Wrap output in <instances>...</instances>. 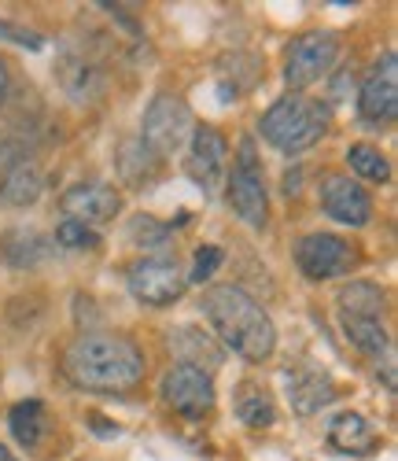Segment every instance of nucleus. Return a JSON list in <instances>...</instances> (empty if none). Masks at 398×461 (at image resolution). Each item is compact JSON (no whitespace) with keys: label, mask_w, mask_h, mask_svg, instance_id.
Returning a JSON list of instances; mask_svg holds the SVG:
<instances>
[{"label":"nucleus","mask_w":398,"mask_h":461,"mask_svg":"<svg viewBox=\"0 0 398 461\" xmlns=\"http://www.w3.org/2000/svg\"><path fill=\"white\" fill-rule=\"evenodd\" d=\"M0 461H15V457H12V454H8L5 447H0Z\"/></svg>","instance_id":"obj_29"},{"label":"nucleus","mask_w":398,"mask_h":461,"mask_svg":"<svg viewBox=\"0 0 398 461\" xmlns=\"http://www.w3.org/2000/svg\"><path fill=\"white\" fill-rule=\"evenodd\" d=\"M59 82H63V89L74 96V100H86V96H93V67L86 63V59H77V56H67L63 63H59Z\"/></svg>","instance_id":"obj_23"},{"label":"nucleus","mask_w":398,"mask_h":461,"mask_svg":"<svg viewBox=\"0 0 398 461\" xmlns=\"http://www.w3.org/2000/svg\"><path fill=\"white\" fill-rule=\"evenodd\" d=\"M357 114L373 130H384L398 119V59L394 52H384L373 70L366 74L362 93H357Z\"/></svg>","instance_id":"obj_9"},{"label":"nucleus","mask_w":398,"mask_h":461,"mask_svg":"<svg viewBox=\"0 0 398 461\" xmlns=\"http://www.w3.org/2000/svg\"><path fill=\"white\" fill-rule=\"evenodd\" d=\"M225 192H229V203L236 211L244 225L251 229H262L266 218H269V196H266V174H262V163L255 156V144L244 140L240 144V156H236V167H232V177H225Z\"/></svg>","instance_id":"obj_5"},{"label":"nucleus","mask_w":398,"mask_h":461,"mask_svg":"<svg viewBox=\"0 0 398 461\" xmlns=\"http://www.w3.org/2000/svg\"><path fill=\"white\" fill-rule=\"evenodd\" d=\"M192 107L181 96L170 93H158L148 111H144V122H140V144L151 151L155 159H167L174 151L185 148V140H192Z\"/></svg>","instance_id":"obj_4"},{"label":"nucleus","mask_w":398,"mask_h":461,"mask_svg":"<svg viewBox=\"0 0 398 461\" xmlns=\"http://www.w3.org/2000/svg\"><path fill=\"white\" fill-rule=\"evenodd\" d=\"M23 144L19 140H12V137H0V177H5V174H12L19 163H26L23 159Z\"/></svg>","instance_id":"obj_27"},{"label":"nucleus","mask_w":398,"mask_h":461,"mask_svg":"<svg viewBox=\"0 0 398 461\" xmlns=\"http://www.w3.org/2000/svg\"><path fill=\"white\" fill-rule=\"evenodd\" d=\"M339 325H343L347 343L362 355H384L387 351V329L376 318H339Z\"/></svg>","instance_id":"obj_21"},{"label":"nucleus","mask_w":398,"mask_h":461,"mask_svg":"<svg viewBox=\"0 0 398 461\" xmlns=\"http://www.w3.org/2000/svg\"><path fill=\"white\" fill-rule=\"evenodd\" d=\"M63 373L82 392H130L144 380V351L118 332H82L63 351Z\"/></svg>","instance_id":"obj_1"},{"label":"nucleus","mask_w":398,"mask_h":461,"mask_svg":"<svg viewBox=\"0 0 398 461\" xmlns=\"http://www.w3.org/2000/svg\"><path fill=\"white\" fill-rule=\"evenodd\" d=\"M262 140L273 144L285 156H299V151L313 148L329 130V107L310 96H281L266 114H262Z\"/></svg>","instance_id":"obj_3"},{"label":"nucleus","mask_w":398,"mask_h":461,"mask_svg":"<svg viewBox=\"0 0 398 461\" xmlns=\"http://www.w3.org/2000/svg\"><path fill=\"white\" fill-rule=\"evenodd\" d=\"M339 303V318H376L384 314V288L373 281H350L336 295Z\"/></svg>","instance_id":"obj_17"},{"label":"nucleus","mask_w":398,"mask_h":461,"mask_svg":"<svg viewBox=\"0 0 398 461\" xmlns=\"http://www.w3.org/2000/svg\"><path fill=\"white\" fill-rule=\"evenodd\" d=\"M204 314L229 351L248 362H266L276 348V329L262 306L236 285H214L204 295Z\"/></svg>","instance_id":"obj_2"},{"label":"nucleus","mask_w":398,"mask_h":461,"mask_svg":"<svg viewBox=\"0 0 398 461\" xmlns=\"http://www.w3.org/2000/svg\"><path fill=\"white\" fill-rule=\"evenodd\" d=\"M8 429H12V436H15L19 447H26V450L41 447L45 436H49V410H45V402L41 399L15 402L12 413H8Z\"/></svg>","instance_id":"obj_16"},{"label":"nucleus","mask_w":398,"mask_h":461,"mask_svg":"<svg viewBox=\"0 0 398 461\" xmlns=\"http://www.w3.org/2000/svg\"><path fill=\"white\" fill-rule=\"evenodd\" d=\"M59 248H67V251H93V248H100V237H96V229H89V225H82V221H70V218H63L59 225H56V237H52Z\"/></svg>","instance_id":"obj_24"},{"label":"nucleus","mask_w":398,"mask_h":461,"mask_svg":"<svg viewBox=\"0 0 398 461\" xmlns=\"http://www.w3.org/2000/svg\"><path fill=\"white\" fill-rule=\"evenodd\" d=\"M336 384L329 380V373H317V369H303L292 376V388H288V399H292V410L310 417V413H321L332 399H336Z\"/></svg>","instance_id":"obj_15"},{"label":"nucleus","mask_w":398,"mask_h":461,"mask_svg":"<svg viewBox=\"0 0 398 461\" xmlns=\"http://www.w3.org/2000/svg\"><path fill=\"white\" fill-rule=\"evenodd\" d=\"M8 86H12V74H8V63L0 59V104H5V96H8Z\"/></svg>","instance_id":"obj_28"},{"label":"nucleus","mask_w":398,"mask_h":461,"mask_svg":"<svg viewBox=\"0 0 398 461\" xmlns=\"http://www.w3.org/2000/svg\"><path fill=\"white\" fill-rule=\"evenodd\" d=\"M188 277L170 258H140L130 266V292L144 306H170L185 295Z\"/></svg>","instance_id":"obj_11"},{"label":"nucleus","mask_w":398,"mask_h":461,"mask_svg":"<svg viewBox=\"0 0 398 461\" xmlns=\"http://www.w3.org/2000/svg\"><path fill=\"white\" fill-rule=\"evenodd\" d=\"M63 214L70 221H82L89 229L96 225H107L118 211H122V196L111 188V185H100V181H89V185H70L59 200Z\"/></svg>","instance_id":"obj_13"},{"label":"nucleus","mask_w":398,"mask_h":461,"mask_svg":"<svg viewBox=\"0 0 398 461\" xmlns=\"http://www.w3.org/2000/svg\"><path fill=\"white\" fill-rule=\"evenodd\" d=\"M45 192V177L33 163H19L12 174L0 177V200L12 207H33Z\"/></svg>","instance_id":"obj_18"},{"label":"nucleus","mask_w":398,"mask_h":461,"mask_svg":"<svg viewBox=\"0 0 398 461\" xmlns=\"http://www.w3.org/2000/svg\"><path fill=\"white\" fill-rule=\"evenodd\" d=\"M158 395H163V402L185 417H204L214 410V380L204 366H170L163 373V380H158Z\"/></svg>","instance_id":"obj_6"},{"label":"nucleus","mask_w":398,"mask_h":461,"mask_svg":"<svg viewBox=\"0 0 398 461\" xmlns=\"http://www.w3.org/2000/svg\"><path fill=\"white\" fill-rule=\"evenodd\" d=\"M317 200H321V211L350 229H366L373 221V196L357 185L354 177L343 174H325L321 188H317Z\"/></svg>","instance_id":"obj_12"},{"label":"nucleus","mask_w":398,"mask_h":461,"mask_svg":"<svg viewBox=\"0 0 398 461\" xmlns=\"http://www.w3.org/2000/svg\"><path fill=\"white\" fill-rule=\"evenodd\" d=\"M339 59V37L336 33H325V30H313V33H303L299 41L288 49V59H285V82L292 89H306L313 82H321L325 74L336 67Z\"/></svg>","instance_id":"obj_7"},{"label":"nucleus","mask_w":398,"mask_h":461,"mask_svg":"<svg viewBox=\"0 0 398 461\" xmlns=\"http://www.w3.org/2000/svg\"><path fill=\"white\" fill-rule=\"evenodd\" d=\"M347 167H350L357 177L376 181V185L391 181V163H387V156H384L376 144H350V148H347Z\"/></svg>","instance_id":"obj_22"},{"label":"nucleus","mask_w":398,"mask_h":461,"mask_svg":"<svg viewBox=\"0 0 398 461\" xmlns=\"http://www.w3.org/2000/svg\"><path fill=\"white\" fill-rule=\"evenodd\" d=\"M225 262V251L222 248H214V244H204L195 251V262H192V281L195 285H204V281H211L214 274H218V266Z\"/></svg>","instance_id":"obj_26"},{"label":"nucleus","mask_w":398,"mask_h":461,"mask_svg":"<svg viewBox=\"0 0 398 461\" xmlns=\"http://www.w3.org/2000/svg\"><path fill=\"white\" fill-rule=\"evenodd\" d=\"M185 170L204 196H218L222 192V185L229 177V144L214 126H195L192 130Z\"/></svg>","instance_id":"obj_8"},{"label":"nucleus","mask_w":398,"mask_h":461,"mask_svg":"<svg viewBox=\"0 0 398 461\" xmlns=\"http://www.w3.org/2000/svg\"><path fill=\"white\" fill-rule=\"evenodd\" d=\"M130 240H133L137 248H148V251L167 248V244H170V225H163V221H155V218L140 214V218L130 221Z\"/></svg>","instance_id":"obj_25"},{"label":"nucleus","mask_w":398,"mask_h":461,"mask_svg":"<svg viewBox=\"0 0 398 461\" xmlns=\"http://www.w3.org/2000/svg\"><path fill=\"white\" fill-rule=\"evenodd\" d=\"M325 436H329V447L332 450L354 454V457H366V454H373L380 447V432L373 429V420L362 417V413H354V410L336 413L329 420V432Z\"/></svg>","instance_id":"obj_14"},{"label":"nucleus","mask_w":398,"mask_h":461,"mask_svg":"<svg viewBox=\"0 0 398 461\" xmlns=\"http://www.w3.org/2000/svg\"><path fill=\"white\" fill-rule=\"evenodd\" d=\"M49 248H52L49 237H41L37 229H12V233H5V244H0V251H5V258L15 270H30V266L45 262Z\"/></svg>","instance_id":"obj_19"},{"label":"nucleus","mask_w":398,"mask_h":461,"mask_svg":"<svg viewBox=\"0 0 398 461\" xmlns=\"http://www.w3.org/2000/svg\"><path fill=\"white\" fill-rule=\"evenodd\" d=\"M354 262V248L336 233H310L295 244V266L306 281H332L339 274H350Z\"/></svg>","instance_id":"obj_10"},{"label":"nucleus","mask_w":398,"mask_h":461,"mask_svg":"<svg viewBox=\"0 0 398 461\" xmlns=\"http://www.w3.org/2000/svg\"><path fill=\"white\" fill-rule=\"evenodd\" d=\"M236 417H240L248 429H273L276 425L273 395L266 388H258V384H240V392H236Z\"/></svg>","instance_id":"obj_20"}]
</instances>
